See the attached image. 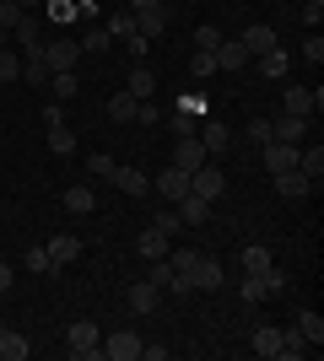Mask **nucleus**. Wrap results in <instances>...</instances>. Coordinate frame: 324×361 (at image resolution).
<instances>
[{"mask_svg":"<svg viewBox=\"0 0 324 361\" xmlns=\"http://www.w3.org/2000/svg\"><path fill=\"white\" fill-rule=\"evenodd\" d=\"M173 270H179V281H189V291H216L222 286V264H216L211 254H200V248H184V254H168Z\"/></svg>","mask_w":324,"mask_h":361,"instance_id":"nucleus-1","label":"nucleus"},{"mask_svg":"<svg viewBox=\"0 0 324 361\" xmlns=\"http://www.w3.org/2000/svg\"><path fill=\"white\" fill-rule=\"evenodd\" d=\"M65 345H71V356H97V350H103V334H97V324L92 318H76V324H71V329H65Z\"/></svg>","mask_w":324,"mask_h":361,"instance_id":"nucleus-2","label":"nucleus"},{"mask_svg":"<svg viewBox=\"0 0 324 361\" xmlns=\"http://www.w3.org/2000/svg\"><path fill=\"white\" fill-rule=\"evenodd\" d=\"M189 195H200V200H222V195H227V173H216L211 162L195 167V173H189Z\"/></svg>","mask_w":324,"mask_h":361,"instance_id":"nucleus-3","label":"nucleus"},{"mask_svg":"<svg viewBox=\"0 0 324 361\" xmlns=\"http://www.w3.org/2000/svg\"><path fill=\"white\" fill-rule=\"evenodd\" d=\"M76 60H81V44H76V38H54V44H44L49 75H54V71H76Z\"/></svg>","mask_w":324,"mask_h":361,"instance_id":"nucleus-4","label":"nucleus"},{"mask_svg":"<svg viewBox=\"0 0 324 361\" xmlns=\"http://www.w3.org/2000/svg\"><path fill=\"white\" fill-rule=\"evenodd\" d=\"M324 108V92L319 87H287V108L281 114H297V119H313Z\"/></svg>","mask_w":324,"mask_h":361,"instance_id":"nucleus-5","label":"nucleus"},{"mask_svg":"<svg viewBox=\"0 0 324 361\" xmlns=\"http://www.w3.org/2000/svg\"><path fill=\"white\" fill-rule=\"evenodd\" d=\"M146 281H152L157 291H173V297H189V281H179V270H173V259H152V270H146Z\"/></svg>","mask_w":324,"mask_h":361,"instance_id":"nucleus-6","label":"nucleus"},{"mask_svg":"<svg viewBox=\"0 0 324 361\" xmlns=\"http://www.w3.org/2000/svg\"><path fill=\"white\" fill-rule=\"evenodd\" d=\"M308 130H313V119H297V114H276L270 119V140H287V146H303Z\"/></svg>","mask_w":324,"mask_h":361,"instance_id":"nucleus-7","label":"nucleus"},{"mask_svg":"<svg viewBox=\"0 0 324 361\" xmlns=\"http://www.w3.org/2000/svg\"><path fill=\"white\" fill-rule=\"evenodd\" d=\"M211 162V151L200 146V135H179V146H173V167H184V173H195V167Z\"/></svg>","mask_w":324,"mask_h":361,"instance_id":"nucleus-8","label":"nucleus"},{"mask_svg":"<svg viewBox=\"0 0 324 361\" xmlns=\"http://www.w3.org/2000/svg\"><path fill=\"white\" fill-rule=\"evenodd\" d=\"M16 49H22V54H28V60H32V54H44V22H38V16H22V22H16Z\"/></svg>","mask_w":324,"mask_h":361,"instance_id":"nucleus-9","label":"nucleus"},{"mask_svg":"<svg viewBox=\"0 0 324 361\" xmlns=\"http://www.w3.org/2000/svg\"><path fill=\"white\" fill-rule=\"evenodd\" d=\"M162 32H168V6H146V11H136V38L157 44Z\"/></svg>","mask_w":324,"mask_h":361,"instance_id":"nucleus-10","label":"nucleus"},{"mask_svg":"<svg viewBox=\"0 0 324 361\" xmlns=\"http://www.w3.org/2000/svg\"><path fill=\"white\" fill-rule=\"evenodd\" d=\"M108 178H114V189H124L130 200H146V195H152V178H146V173H136V167H124V162L114 167Z\"/></svg>","mask_w":324,"mask_h":361,"instance_id":"nucleus-11","label":"nucleus"},{"mask_svg":"<svg viewBox=\"0 0 324 361\" xmlns=\"http://www.w3.org/2000/svg\"><path fill=\"white\" fill-rule=\"evenodd\" d=\"M44 248H49V264H54V270L71 264V259H81V238H76V232H54Z\"/></svg>","mask_w":324,"mask_h":361,"instance_id":"nucleus-12","label":"nucleus"},{"mask_svg":"<svg viewBox=\"0 0 324 361\" xmlns=\"http://www.w3.org/2000/svg\"><path fill=\"white\" fill-rule=\"evenodd\" d=\"M238 44L248 49V60H260L265 49H276V27H265V22H254V27L238 32Z\"/></svg>","mask_w":324,"mask_h":361,"instance_id":"nucleus-13","label":"nucleus"},{"mask_svg":"<svg viewBox=\"0 0 324 361\" xmlns=\"http://www.w3.org/2000/svg\"><path fill=\"white\" fill-rule=\"evenodd\" d=\"M211 54H216V71H244V65H248V49L244 44H238V38H222V44H216L211 49Z\"/></svg>","mask_w":324,"mask_h":361,"instance_id":"nucleus-14","label":"nucleus"},{"mask_svg":"<svg viewBox=\"0 0 324 361\" xmlns=\"http://www.w3.org/2000/svg\"><path fill=\"white\" fill-rule=\"evenodd\" d=\"M60 205H65V216H92L97 211V195L87 189V183H71V189L60 195Z\"/></svg>","mask_w":324,"mask_h":361,"instance_id":"nucleus-15","label":"nucleus"},{"mask_svg":"<svg viewBox=\"0 0 324 361\" xmlns=\"http://www.w3.org/2000/svg\"><path fill=\"white\" fill-rule=\"evenodd\" d=\"M103 356H114V361H136V356H140V334H130V329L108 334V340H103Z\"/></svg>","mask_w":324,"mask_h":361,"instance_id":"nucleus-16","label":"nucleus"},{"mask_svg":"<svg viewBox=\"0 0 324 361\" xmlns=\"http://www.w3.org/2000/svg\"><path fill=\"white\" fill-rule=\"evenodd\" d=\"M270 178H276V195H281V200H308V189H313V183L303 178L297 167H287V173H270Z\"/></svg>","mask_w":324,"mask_h":361,"instance_id":"nucleus-17","label":"nucleus"},{"mask_svg":"<svg viewBox=\"0 0 324 361\" xmlns=\"http://www.w3.org/2000/svg\"><path fill=\"white\" fill-rule=\"evenodd\" d=\"M248 350H254V356H265V361L281 356V329H276V324H260V329L248 334Z\"/></svg>","mask_w":324,"mask_h":361,"instance_id":"nucleus-18","label":"nucleus"},{"mask_svg":"<svg viewBox=\"0 0 324 361\" xmlns=\"http://www.w3.org/2000/svg\"><path fill=\"white\" fill-rule=\"evenodd\" d=\"M297 173H303V178H308L313 189H319V178H324V146H319V140L297 151Z\"/></svg>","mask_w":324,"mask_h":361,"instance_id":"nucleus-19","label":"nucleus"},{"mask_svg":"<svg viewBox=\"0 0 324 361\" xmlns=\"http://www.w3.org/2000/svg\"><path fill=\"white\" fill-rule=\"evenodd\" d=\"M157 195H162V200H173V205H179V200L189 195V173H184V167H168V173L157 178Z\"/></svg>","mask_w":324,"mask_h":361,"instance_id":"nucleus-20","label":"nucleus"},{"mask_svg":"<svg viewBox=\"0 0 324 361\" xmlns=\"http://www.w3.org/2000/svg\"><path fill=\"white\" fill-rule=\"evenodd\" d=\"M265 167H270V173L297 167V146H287V140H265Z\"/></svg>","mask_w":324,"mask_h":361,"instance_id":"nucleus-21","label":"nucleus"},{"mask_svg":"<svg viewBox=\"0 0 324 361\" xmlns=\"http://www.w3.org/2000/svg\"><path fill=\"white\" fill-rule=\"evenodd\" d=\"M157 302H162V291L152 286V281H136V286H130V313H157Z\"/></svg>","mask_w":324,"mask_h":361,"instance_id":"nucleus-22","label":"nucleus"},{"mask_svg":"<svg viewBox=\"0 0 324 361\" xmlns=\"http://www.w3.org/2000/svg\"><path fill=\"white\" fill-rule=\"evenodd\" d=\"M179 221H184V226H205V221H211V200L184 195V200H179Z\"/></svg>","mask_w":324,"mask_h":361,"instance_id":"nucleus-23","label":"nucleus"},{"mask_svg":"<svg viewBox=\"0 0 324 361\" xmlns=\"http://www.w3.org/2000/svg\"><path fill=\"white\" fill-rule=\"evenodd\" d=\"M136 248H140V259H162L168 254V232H162V226H140Z\"/></svg>","mask_w":324,"mask_h":361,"instance_id":"nucleus-24","label":"nucleus"},{"mask_svg":"<svg viewBox=\"0 0 324 361\" xmlns=\"http://www.w3.org/2000/svg\"><path fill=\"white\" fill-rule=\"evenodd\" d=\"M124 92H130L136 103H146V97H157V75L146 71V65H136V71H130V81H124Z\"/></svg>","mask_w":324,"mask_h":361,"instance_id":"nucleus-25","label":"nucleus"},{"mask_svg":"<svg viewBox=\"0 0 324 361\" xmlns=\"http://www.w3.org/2000/svg\"><path fill=\"white\" fill-rule=\"evenodd\" d=\"M0 356H6V361H28V356H32L28 334H16V329H0Z\"/></svg>","mask_w":324,"mask_h":361,"instance_id":"nucleus-26","label":"nucleus"},{"mask_svg":"<svg viewBox=\"0 0 324 361\" xmlns=\"http://www.w3.org/2000/svg\"><path fill=\"white\" fill-rule=\"evenodd\" d=\"M49 151H54V157H76V130H65V124H49Z\"/></svg>","mask_w":324,"mask_h":361,"instance_id":"nucleus-27","label":"nucleus"},{"mask_svg":"<svg viewBox=\"0 0 324 361\" xmlns=\"http://www.w3.org/2000/svg\"><path fill=\"white\" fill-rule=\"evenodd\" d=\"M49 87H54V103H65V97H76V92H81V81H76V71H54V75H49Z\"/></svg>","mask_w":324,"mask_h":361,"instance_id":"nucleus-28","label":"nucleus"},{"mask_svg":"<svg viewBox=\"0 0 324 361\" xmlns=\"http://www.w3.org/2000/svg\"><path fill=\"white\" fill-rule=\"evenodd\" d=\"M238 259H244V270H248V275H265V270H270V248H260V243H248Z\"/></svg>","mask_w":324,"mask_h":361,"instance_id":"nucleus-29","label":"nucleus"},{"mask_svg":"<svg viewBox=\"0 0 324 361\" xmlns=\"http://www.w3.org/2000/svg\"><path fill=\"white\" fill-rule=\"evenodd\" d=\"M281 356H287V361L308 356V340H303V329H297V324H292V329H281Z\"/></svg>","mask_w":324,"mask_h":361,"instance_id":"nucleus-30","label":"nucleus"},{"mask_svg":"<svg viewBox=\"0 0 324 361\" xmlns=\"http://www.w3.org/2000/svg\"><path fill=\"white\" fill-rule=\"evenodd\" d=\"M287 65H292V60H287V49H265V54H260V75H265V81H270V75H287Z\"/></svg>","mask_w":324,"mask_h":361,"instance_id":"nucleus-31","label":"nucleus"},{"mask_svg":"<svg viewBox=\"0 0 324 361\" xmlns=\"http://www.w3.org/2000/svg\"><path fill=\"white\" fill-rule=\"evenodd\" d=\"M108 119H114V124H136V97H130V92H119V97L108 103Z\"/></svg>","mask_w":324,"mask_h":361,"instance_id":"nucleus-32","label":"nucleus"},{"mask_svg":"<svg viewBox=\"0 0 324 361\" xmlns=\"http://www.w3.org/2000/svg\"><path fill=\"white\" fill-rule=\"evenodd\" d=\"M297 329H303L308 345H324V318L319 313H297Z\"/></svg>","mask_w":324,"mask_h":361,"instance_id":"nucleus-33","label":"nucleus"},{"mask_svg":"<svg viewBox=\"0 0 324 361\" xmlns=\"http://www.w3.org/2000/svg\"><path fill=\"white\" fill-rule=\"evenodd\" d=\"M238 297H244L248 307H254V302H265L270 291H265V281H260V275H248V270H244V281H238Z\"/></svg>","mask_w":324,"mask_h":361,"instance_id":"nucleus-34","label":"nucleus"},{"mask_svg":"<svg viewBox=\"0 0 324 361\" xmlns=\"http://www.w3.org/2000/svg\"><path fill=\"white\" fill-rule=\"evenodd\" d=\"M108 32H114V38H136V11H130V6L114 11V16H108Z\"/></svg>","mask_w":324,"mask_h":361,"instance_id":"nucleus-35","label":"nucleus"},{"mask_svg":"<svg viewBox=\"0 0 324 361\" xmlns=\"http://www.w3.org/2000/svg\"><path fill=\"white\" fill-rule=\"evenodd\" d=\"M22 81H32V87H49V65H44V54L22 60Z\"/></svg>","mask_w":324,"mask_h":361,"instance_id":"nucleus-36","label":"nucleus"},{"mask_svg":"<svg viewBox=\"0 0 324 361\" xmlns=\"http://www.w3.org/2000/svg\"><path fill=\"white\" fill-rule=\"evenodd\" d=\"M76 44H81V54H103V49L114 44V32H108V27H92L87 38H76Z\"/></svg>","mask_w":324,"mask_h":361,"instance_id":"nucleus-37","label":"nucleus"},{"mask_svg":"<svg viewBox=\"0 0 324 361\" xmlns=\"http://www.w3.org/2000/svg\"><path fill=\"white\" fill-rule=\"evenodd\" d=\"M200 146L211 151V157H216V151H227V130H222V124H200Z\"/></svg>","mask_w":324,"mask_h":361,"instance_id":"nucleus-38","label":"nucleus"},{"mask_svg":"<svg viewBox=\"0 0 324 361\" xmlns=\"http://www.w3.org/2000/svg\"><path fill=\"white\" fill-rule=\"evenodd\" d=\"M189 75H216V54H211V49H195V60H189Z\"/></svg>","mask_w":324,"mask_h":361,"instance_id":"nucleus-39","label":"nucleus"},{"mask_svg":"<svg viewBox=\"0 0 324 361\" xmlns=\"http://www.w3.org/2000/svg\"><path fill=\"white\" fill-rule=\"evenodd\" d=\"M0 81H22V60L11 49H0Z\"/></svg>","mask_w":324,"mask_h":361,"instance_id":"nucleus-40","label":"nucleus"},{"mask_svg":"<svg viewBox=\"0 0 324 361\" xmlns=\"http://www.w3.org/2000/svg\"><path fill=\"white\" fill-rule=\"evenodd\" d=\"M22 264H28V270H38V275H44V270H49V248H44V243H32L28 254H22Z\"/></svg>","mask_w":324,"mask_h":361,"instance_id":"nucleus-41","label":"nucleus"},{"mask_svg":"<svg viewBox=\"0 0 324 361\" xmlns=\"http://www.w3.org/2000/svg\"><path fill=\"white\" fill-rule=\"evenodd\" d=\"M114 157H108V151H92V157H87V173H97V178H108V173H114Z\"/></svg>","mask_w":324,"mask_h":361,"instance_id":"nucleus-42","label":"nucleus"},{"mask_svg":"<svg viewBox=\"0 0 324 361\" xmlns=\"http://www.w3.org/2000/svg\"><path fill=\"white\" fill-rule=\"evenodd\" d=\"M22 16H28V11H22L16 0H0V27H6V32H11L16 22H22Z\"/></svg>","mask_w":324,"mask_h":361,"instance_id":"nucleus-43","label":"nucleus"},{"mask_svg":"<svg viewBox=\"0 0 324 361\" xmlns=\"http://www.w3.org/2000/svg\"><path fill=\"white\" fill-rule=\"evenodd\" d=\"M157 119H162V108H157L152 97H146V103H136V124H146V130H152Z\"/></svg>","mask_w":324,"mask_h":361,"instance_id":"nucleus-44","label":"nucleus"},{"mask_svg":"<svg viewBox=\"0 0 324 361\" xmlns=\"http://www.w3.org/2000/svg\"><path fill=\"white\" fill-rule=\"evenodd\" d=\"M222 44V32L211 27V22H205V27H195V49H216Z\"/></svg>","mask_w":324,"mask_h":361,"instance_id":"nucleus-45","label":"nucleus"},{"mask_svg":"<svg viewBox=\"0 0 324 361\" xmlns=\"http://www.w3.org/2000/svg\"><path fill=\"white\" fill-rule=\"evenodd\" d=\"M152 226H162V232H168V238H173V232H179V226H184V221H179V211H157V216H152Z\"/></svg>","mask_w":324,"mask_h":361,"instance_id":"nucleus-46","label":"nucleus"},{"mask_svg":"<svg viewBox=\"0 0 324 361\" xmlns=\"http://www.w3.org/2000/svg\"><path fill=\"white\" fill-rule=\"evenodd\" d=\"M260 281H265V291H270V297H276V291H287V275H281L276 264H270V270H265Z\"/></svg>","mask_w":324,"mask_h":361,"instance_id":"nucleus-47","label":"nucleus"},{"mask_svg":"<svg viewBox=\"0 0 324 361\" xmlns=\"http://www.w3.org/2000/svg\"><path fill=\"white\" fill-rule=\"evenodd\" d=\"M303 60H308V65H319V60H324V38H319V32H313L308 44H303Z\"/></svg>","mask_w":324,"mask_h":361,"instance_id":"nucleus-48","label":"nucleus"},{"mask_svg":"<svg viewBox=\"0 0 324 361\" xmlns=\"http://www.w3.org/2000/svg\"><path fill=\"white\" fill-rule=\"evenodd\" d=\"M319 16H324V0H303V22L308 27H319Z\"/></svg>","mask_w":324,"mask_h":361,"instance_id":"nucleus-49","label":"nucleus"},{"mask_svg":"<svg viewBox=\"0 0 324 361\" xmlns=\"http://www.w3.org/2000/svg\"><path fill=\"white\" fill-rule=\"evenodd\" d=\"M248 140H260V146H265V140H270V119H254V124H248Z\"/></svg>","mask_w":324,"mask_h":361,"instance_id":"nucleus-50","label":"nucleus"},{"mask_svg":"<svg viewBox=\"0 0 324 361\" xmlns=\"http://www.w3.org/2000/svg\"><path fill=\"white\" fill-rule=\"evenodd\" d=\"M130 11H146V6H168V0H124Z\"/></svg>","mask_w":324,"mask_h":361,"instance_id":"nucleus-51","label":"nucleus"},{"mask_svg":"<svg viewBox=\"0 0 324 361\" xmlns=\"http://www.w3.org/2000/svg\"><path fill=\"white\" fill-rule=\"evenodd\" d=\"M0 291H11V264L0 259Z\"/></svg>","mask_w":324,"mask_h":361,"instance_id":"nucleus-52","label":"nucleus"},{"mask_svg":"<svg viewBox=\"0 0 324 361\" xmlns=\"http://www.w3.org/2000/svg\"><path fill=\"white\" fill-rule=\"evenodd\" d=\"M16 6H22V11H32V6H44V0H16Z\"/></svg>","mask_w":324,"mask_h":361,"instance_id":"nucleus-53","label":"nucleus"},{"mask_svg":"<svg viewBox=\"0 0 324 361\" xmlns=\"http://www.w3.org/2000/svg\"><path fill=\"white\" fill-rule=\"evenodd\" d=\"M0 49H11V32H6V27H0Z\"/></svg>","mask_w":324,"mask_h":361,"instance_id":"nucleus-54","label":"nucleus"}]
</instances>
